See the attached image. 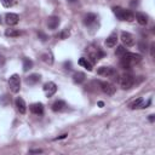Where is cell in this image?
<instances>
[{
  "instance_id": "25",
  "label": "cell",
  "mask_w": 155,
  "mask_h": 155,
  "mask_svg": "<svg viewBox=\"0 0 155 155\" xmlns=\"http://www.w3.org/2000/svg\"><path fill=\"white\" fill-rule=\"evenodd\" d=\"M0 104H1L2 107H7V105L10 104V97H8L7 94L1 96V97H0Z\"/></svg>"
},
{
  "instance_id": "22",
  "label": "cell",
  "mask_w": 155,
  "mask_h": 155,
  "mask_svg": "<svg viewBox=\"0 0 155 155\" xmlns=\"http://www.w3.org/2000/svg\"><path fill=\"white\" fill-rule=\"evenodd\" d=\"M33 68V61L29 58H23V71H28Z\"/></svg>"
},
{
  "instance_id": "38",
  "label": "cell",
  "mask_w": 155,
  "mask_h": 155,
  "mask_svg": "<svg viewBox=\"0 0 155 155\" xmlns=\"http://www.w3.org/2000/svg\"><path fill=\"white\" fill-rule=\"evenodd\" d=\"M69 2H75V1H78V0H68Z\"/></svg>"
},
{
  "instance_id": "14",
  "label": "cell",
  "mask_w": 155,
  "mask_h": 155,
  "mask_svg": "<svg viewBox=\"0 0 155 155\" xmlns=\"http://www.w3.org/2000/svg\"><path fill=\"white\" fill-rule=\"evenodd\" d=\"M41 80V75L40 74H30L29 76L25 78V84L29 85V86H33V85H36L38 82H40Z\"/></svg>"
},
{
  "instance_id": "15",
  "label": "cell",
  "mask_w": 155,
  "mask_h": 155,
  "mask_svg": "<svg viewBox=\"0 0 155 155\" xmlns=\"http://www.w3.org/2000/svg\"><path fill=\"white\" fill-rule=\"evenodd\" d=\"M15 104H16V108L17 110L21 113V114H25L27 111V105H25V102L22 97H17L16 101H15Z\"/></svg>"
},
{
  "instance_id": "29",
  "label": "cell",
  "mask_w": 155,
  "mask_h": 155,
  "mask_svg": "<svg viewBox=\"0 0 155 155\" xmlns=\"http://www.w3.org/2000/svg\"><path fill=\"white\" fill-rule=\"evenodd\" d=\"M38 36H39V39L41 40V41H46L48 38H47V35L45 34V33H42V31H38Z\"/></svg>"
},
{
  "instance_id": "2",
  "label": "cell",
  "mask_w": 155,
  "mask_h": 155,
  "mask_svg": "<svg viewBox=\"0 0 155 155\" xmlns=\"http://www.w3.org/2000/svg\"><path fill=\"white\" fill-rule=\"evenodd\" d=\"M113 13L116 16L117 19L120 21H127V22H131L134 19V13L131 12L130 10H125L120 6H114L113 8Z\"/></svg>"
},
{
  "instance_id": "36",
  "label": "cell",
  "mask_w": 155,
  "mask_h": 155,
  "mask_svg": "<svg viewBox=\"0 0 155 155\" xmlns=\"http://www.w3.org/2000/svg\"><path fill=\"white\" fill-rule=\"evenodd\" d=\"M154 119H155V115H154V114L149 115V121H150V122H154Z\"/></svg>"
},
{
  "instance_id": "6",
  "label": "cell",
  "mask_w": 155,
  "mask_h": 155,
  "mask_svg": "<svg viewBox=\"0 0 155 155\" xmlns=\"http://www.w3.org/2000/svg\"><path fill=\"white\" fill-rule=\"evenodd\" d=\"M97 82H98L101 90H102L105 94L113 96V94L116 92V87H115L113 84H110V82H108V81H97Z\"/></svg>"
},
{
  "instance_id": "5",
  "label": "cell",
  "mask_w": 155,
  "mask_h": 155,
  "mask_svg": "<svg viewBox=\"0 0 155 155\" xmlns=\"http://www.w3.org/2000/svg\"><path fill=\"white\" fill-rule=\"evenodd\" d=\"M119 84H120V86H121L124 90H128V88H131V87L133 86V84H134V78H133L132 75H130V74H124V75L120 76Z\"/></svg>"
},
{
  "instance_id": "23",
  "label": "cell",
  "mask_w": 155,
  "mask_h": 155,
  "mask_svg": "<svg viewBox=\"0 0 155 155\" xmlns=\"http://www.w3.org/2000/svg\"><path fill=\"white\" fill-rule=\"evenodd\" d=\"M5 35L6 36H10V38H16V36H19V31L16 30V29H6L5 31Z\"/></svg>"
},
{
  "instance_id": "7",
  "label": "cell",
  "mask_w": 155,
  "mask_h": 155,
  "mask_svg": "<svg viewBox=\"0 0 155 155\" xmlns=\"http://www.w3.org/2000/svg\"><path fill=\"white\" fill-rule=\"evenodd\" d=\"M150 103H151V99H148L145 103L143 98H137L136 101H133L130 104V108L131 109H144V108H148L150 105Z\"/></svg>"
},
{
  "instance_id": "34",
  "label": "cell",
  "mask_w": 155,
  "mask_h": 155,
  "mask_svg": "<svg viewBox=\"0 0 155 155\" xmlns=\"http://www.w3.org/2000/svg\"><path fill=\"white\" fill-rule=\"evenodd\" d=\"M67 136H68L67 133H64V134H61V136H58V137H56V138H54V140H58V139H64V138H65Z\"/></svg>"
},
{
  "instance_id": "8",
  "label": "cell",
  "mask_w": 155,
  "mask_h": 155,
  "mask_svg": "<svg viewBox=\"0 0 155 155\" xmlns=\"http://www.w3.org/2000/svg\"><path fill=\"white\" fill-rule=\"evenodd\" d=\"M121 41H122V44L126 45L127 47L134 45V38H133V35H132L131 33H128V31H122V33H121Z\"/></svg>"
},
{
  "instance_id": "4",
  "label": "cell",
  "mask_w": 155,
  "mask_h": 155,
  "mask_svg": "<svg viewBox=\"0 0 155 155\" xmlns=\"http://www.w3.org/2000/svg\"><path fill=\"white\" fill-rule=\"evenodd\" d=\"M8 86H10L11 92H13V93L19 92V88H21V78H19L18 74H12L8 78Z\"/></svg>"
},
{
  "instance_id": "32",
  "label": "cell",
  "mask_w": 155,
  "mask_h": 155,
  "mask_svg": "<svg viewBox=\"0 0 155 155\" xmlns=\"http://www.w3.org/2000/svg\"><path fill=\"white\" fill-rule=\"evenodd\" d=\"M150 54H151V57L155 56V44H151V46H150Z\"/></svg>"
},
{
  "instance_id": "18",
  "label": "cell",
  "mask_w": 155,
  "mask_h": 155,
  "mask_svg": "<svg viewBox=\"0 0 155 155\" xmlns=\"http://www.w3.org/2000/svg\"><path fill=\"white\" fill-rule=\"evenodd\" d=\"M67 107V103L64 101H56L53 104H52V110L58 113V111H63Z\"/></svg>"
},
{
  "instance_id": "35",
  "label": "cell",
  "mask_w": 155,
  "mask_h": 155,
  "mask_svg": "<svg viewBox=\"0 0 155 155\" xmlns=\"http://www.w3.org/2000/svg\"><path fill=\"white\" fill-rule=\"evenodd\" d=\"M137 5H138V1H137V0H132V1H131V6H132V7H134V6H137Z\"/></svg>"
},
{
  "instance_id": "31",
  "label": "cell",
  "mask_w": 155,
  "mask_h": 155,
  "mask_svg": "<svg viewBox=\"0 0 155 155\" xmlns=\"http://www.w3.org/2000/svg\"><path fill=\"white\" fill-rule=\"evenodd\" d=\"M5 61H6V59H5L4 54H1V53H0V68H2V67L5 65Z\"/></svg>"
},
{
  "instance_id": "37",
  "label": "cell",
  "mask_w": 155,
  "mask_h": 155,
  "mask_svg": "<svg viewBox=\"0 0 155 155\" xmlns=\"http://www.w3.org/2000/svg\"><path fill=\"white\" fill-rule=\"evenodd\" d=\"M103 105H104V103H103V102H98V107H101V108H102Z\"/></svg>"
},
{
  "instance_id": "12",
  "label": "cell",
  "mask_w": 155,
  "mask_h": 155,
  "mask_svg": "<svg viewBox=\"0 0 155 155\" xmlns=\"http://www.w3.org/2000/svg\"><path fill=\"white\" fill-rule=\"evenodd\" d=\"M18 21H19V17L17 13L10 12V13H6V16H5V22L7 25H16L18 23Z\"/></svg>"
},
{
  "instance_id": "11",
  "label": "cell",
  "mask_w": 155,
  "mask_h": 155,
  "mask_svg": "<svg viewBox=\"0 0 155 155\" xmlns=\"http://www.w3.org/2000/svg\"><path fill=\"white\" fill-rule=\"evenodd\" d=\"M97 74L98 75H101V76H114L116 73H115V70H114V68H111V67H99L98 69H97Z\"/></svg>"
},
{
  "instance_id": "17",
  "label": "cell",
  "mask_w": 155,
  "mask_h": 155,
  "mask_svg": "<svg viewBox=\"0 0 155 155\" xmlns=\"http://www.w3.org/2000/svg\"><path fill=\"white\" fill-rule=\"evenodd\" d=\"M116 42H117V35H116V33H111L105 39V46L107 47H114V46H116Z\"/></svg>"
},
{
  "instance_id": "24",
  "label": "cell",
  "mask_w": 155,
  "mask_h": 155,
  "mask_svg": "<svg viewBox=\"0 0 155 155\" xmlns=\"http://www.w3.org/2000/svg\"><path fill=\"white\" fill-rule=\"evenodd\" d=\"M41 59L45 62V63H48V64H52L53 63V58H52V54L51 53H44L41 56Z\"/></svg>"
},
{
  "instance_id": "9",
  "label": "cell",
  "mask_w": 155,
  "mask_h": 155,
  "mask_svg": "<svg viewBox=\"0 0 155 155\" xmlns=\"http://www.w3.org/2000/svg\"><path fill=\"white\" fill-rule=\"evenodd\" d=\"M42 88H44V92L46 93L47 97H52V96L57 92V85H56L54 82H52V81L46 82Z\"/></svg>"
},
{
  "instance_id": "33",
  "label": "cell",
  "mask_w": 155,
  "mask_h": 155,
  "mask_svg": "<svg viewBox=\"0 0 155 155\" xmlns=\"http://www.w3.org/2000/svg\"><path fill=\"white\" fill-rule=\"evenodd\" d=\"M64 68L65 69H71V62L70 61H67V62H64Z\"/></svg>"
},
{
  "instance_id": "20",
  "label": "cell",
  "mask_w": 155,
  "mask_h": 155,
  "mask_svg": "<svg viewBox=\"0 0 155 155\" xmlns=\"http://www.w3.org/2000/svg\"><path fill=\"white\" fill-rule=\"evenodd\" d=\"M73 81H74L75 84H81V82H84V81H85V74H84L82 71H76V73H74V75H73Z\"/></svg>"
},
{
  "instance_id": "1",
  "label": "cell",
  "mask_w": 155,
  "mask_h": 155,
  "mask_svg": "<svg viewBox=\"0 0 155 155\" xmlns=\"http://www.w3.org/2000/svg\"><path fill=\"white\" fill-rule=\"evenodd\" d=\"M142 59V56L140 54H137V53H132V52H125L122 56H121V59H120V65L124 68V69H131L134 64L139 63Z\"/></svg>"
},
{
  "instance_id": "30",
  "label": "cell",
  "mask_w": 155,
  "mask_h": 155,
  "mask_svg": "<svg viewBox=\"0 0 155 155\" xmlns=\"http://www.w3.org/2000/svg\"><path fill=\"white\" fill-rule=\"evenodd\" d=\"M29 153L30 154H41L42 153V149H30Z\"/></svg>"
},
{
  "instance_id": "16",
  "label": "cell",
  "mask_w": 155,
  "mask_h": 155,
  "mask_svg": "<svg viewBox=\"0 0 155 155\" xmlns=\"http://www.w3.org/2000/svg\"><path fill=\"white\" fill-rule=\"evenodd\" d=\"M30 111L35 115H41L44 113V104L42 103H33L30 107H29Z\"/></svg>"
},
{
  "instance_id": "3",
  "label": "cell",
  "mask_w": 155,
  "mask_h": 155,
  "mask_svg": "<svg viewBox=\"0 0 155 155\" xmlns=\"http://www.w3.org/2000/svg\"><path fill=\"white\" fill-rule=\"evenodd\" d=\"M86 51H87V53H88V57L92 59V62H97V61H99L102 57H104V52H103L98 46L92 45V46H90Z\"/></svg>"
},
{
  "instance_id": "28",
  "label": "cell",
  "mask_w": 155,
  "mask_h": 155,
  "mask_svg": "<svg viewBox=\"0 0 155 155\" xmlns=\"http://www.w3.org/2000/svg\"><path fill=\"white\" fill-rule=\"evenodd\" d=\"M0 2L2 4V6H4V7L8 8V7L13 6V4H15V0H0Z\"/></svg>"
},
{
  "instance_id": "13",
  "label": "cell",
  "mask_w": 155,
  "mask_h": 155,
  "mask_svg": "<svg viewBox=\"0 0 155 155\" xmlns=\"http://www.w3.org/2000/svg\"><path fill=\"white\" fill-rule=\"evenodd\" d=\"M59 23H61V21H59V17H57V16H51V17L47 18V27L51 30L57 29Z\"/></svg>"
},
{
  "instance_id": "19",
  "label": "cell",
  "mask_w": 155,
  "mask_h": 155,
  "mask_svg": "<svg viewBox=\"0 0 155 155\" xmlns=\"http://www.w3.org/2000/svg\"><path fill=\"white\" fill-rule=\"evenodd\" d=\"M134 18L137 19V22L140 24V25H145L148 23V16L145 13H142V12H137L134 15Z\"/></svg>"
},
{
  "instance_id": "26",
  "label": "cell",
  "mask_w": 155,
  "mask_h": 155,
  "mask_svg": "<svg viewBox=\"0 0 155 155\" xmlns=\"http://www.w3.org/2000/svg\"><path fill=\"white\" fill-rule=\"evenodd\" d=\"M69 35H70V30H69L68 28H65V29H63V30L59 33V39L65 40V39H68V38H69Z\"/></svg>"
},
{
  "instance_id": "39",
  "label": "cell",
  "mask_w": 155,
  "mask_h": 155,
  "mask_svg": "<svg viewBox=\"0 0 155 155\" xmlns=\"http://www.w3.org/2000/svg\"><path fill=\"white\" fill-rule=\"evenodd\" d=\"M1 19H2V18H1V16H0V23H1V22H2V21H1Z\"/></svg>"
},
{
  "instance_id": "21",
  "label": "cell",
  "mask_w": 155,
  "mask_h": 155,
  "mask_svg": "<svg viewBox=\"0 0 155 155\" xmlns=\"http://www.w3.org/2000/svg\"><path fill=\"white\" fill-rule=\"evenodd\" d=\"M79 64H80L81 67L86 68L88 71H91V70H92V63H91L87 58H85V57H81V58L79 59Z\"/></svg>"
},
{
  "instance_id": "27",
  "label": "cell",
  "mask_w": 155,
  "mask_h": 155,
  "mask_svg": "<svg viewBox=\"0 0 155 155\" xmlns=\"http://www.w3.org/2000/svg\"><path fill=\"white\" fill-rule=\"evenodd\" d=\"M126 51H127V50H126L124 46H117V47H116V50H115V54H116V56H119V57H121Z\"/></svg>"
},
{
  "instance_id": "10",
  "label": "cell",
  "mask_w": 155,
  "mask_h": 155,
  "mask_svg": "<svg viewBox=\"0 0 155 155\" xmlns=\"http://www.w3.org/2000/svg\"><path fill=\"white\" fill-rule=\"evenodd\" d=\"M97 22H98V17L94 13H87L84 17V24L86 27H94Z\"/></svg>"
}]
</instances>
